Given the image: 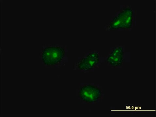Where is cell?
<instances>
[{
	"instance_id": "obj_3",
	"label": "cell",
	"mask_w": 156,
	"mask_h": 117,
	"mask_svg": "<svg viewBox=\"0 0 156 117\" xmlns=\"http://www.w3.org/2000/svg\"><path fill=\"white\" fill-rule=\"evenodd\" d=\"M65 51L63 48L60 47H48L43 50L42 60L47 65H57L60 63L65 56Z\"/></svg>"
},
{
	"instance_id": "obj_2",
	"label": "cell",
	"mask_w": 156,
	"mask_h": 117,
	"mask_svg": "<svg viewBox=\"0 0 156 117\" xmlns=\"http://www.w3.org/2000/svg\"><path fill=\"white\" fill-rule=\"evenodd\" d=\"M79 98L87 104H94L99 102L103 97L102 90L94 85L87 84L82 85L79 89Z\"/></svg>"
},
{
	"instance_id": "obj_1",
	"label": "cell",
	"mask_w": 156,
	"mask_h": 117,
	"mask_svg": "<svg viewBox=\"0 0 156 117\" xmlns=\"http://www.w3.org/2000/svg\"><path fill=\"white\" fill-rule=\"evenodd\" d=\"M135 12L130 6H124L118 11L107 27L108 30L128 31L135 24Z\"/></svg>"
},
{
	"instance_id": "obj_5",
	"label": "cell",
	"mask_w": 156,
	"mask_h": 117,
	"mask_svg": "<svg viewBox=\"0 0 156 117\" xmlns=\"http://www.w3.org/2000/svg\"><path fill=\"white\" fill-rule=\"evenodd\" d=\"M99 62V53L96 52H90L83 58L78 63V68L82 71H90L97 66Z\"/></svg>"
},
{
	"instance_id": "obj_4",
	"label": "cell",
	"mask_w": 156,
	"mask_h": 117,
	"mask_svg": "<svg viewBox=\"0 0 156 117\" xmlns=\"http://www.w3.org/2000/svg\"><path fill=\"white\" fill-rule=\"evenodd\" d=\"M125 49L122 46L113 48L109 53L105 61L113 67H122L125 63Z\"/></svg>"
}]
</instances>
